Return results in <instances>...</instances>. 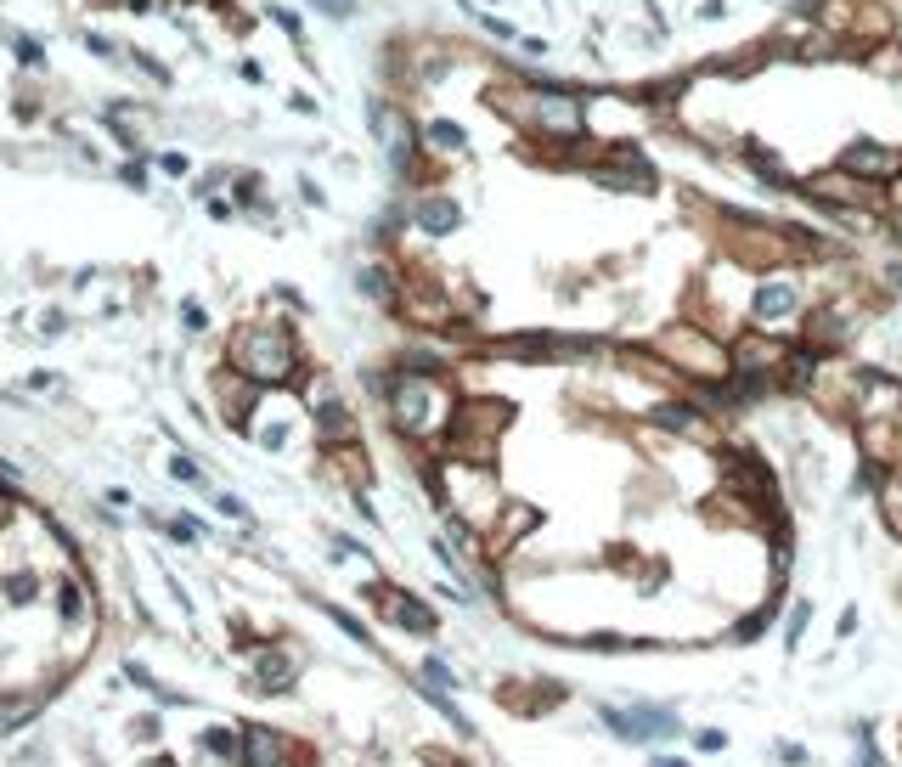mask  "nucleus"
I'll list each match as a JSON object with an SVG mask.
<instances>
[{"instance_id": "nucleus-1", "label": "nucleus", "mask_w": 902, "mask_h": 767, "mask_svg": "<svg viewBox=\"0 0 902 767\" xmlns=\"http://www.w3.org/2000/svg\"><path fill=\"white\" fill-rule=\"evenodd\" d=\"M226 367L254 378L260 390H282L305 373V356H299V339L282 316H260V322H243L226 339Z\"/></svg>"}, {"instance_id": "nucleus-2", "label": "nucleus", "mask_w": 902, "mask_h": 767, "mask_svg": "<svg viewBox=\"0 0 902 767\" xmlns=\"http://www.w3.org/2000/svg\"><path fill=\"white\" fill-rule=\"evenodd\" d=\"M384 395H389V423L401 429L406 440H429L451 423V395L435 373L423 367H401L395 378H384Z\"/></svg>"}, {"instance_id": "nucleus-3", "label": "nucleus", "mask_w": 902, "mask_h": 767, "mask_svg": "<svg viewBox=\"0 0 902 767\" xmlns=\"http://www.w3.org/2000/svg\"><path fill=\"white\" fill-rule=\"evenodd\" d=\"M514 423V407L508 401H463V407H451V457H463V463H491L497 452V435Z\"/></svg>"}, {"instance_id": "nucleus-4", "label": "nucleus", "mask_w": 902, "mask_h": 767, "mask_svg": "<svg viewBox=\"0 0 902 767\" xmlns=\"http://www.w3.org/2000/svg\"><path fill=\"white\" fill-rule=\"evenodd\" d=\"M598 722L626 745H666L688 728L671 705H598Z\"/></svg>"}, {"instance_id": "nucleus-5", "label": "nucleus", "mask_w": 902, "mask_h": 767, "mask_svg": "<svg viewBox=\"0 0 902 767\" xmlns=\"http://www.w3.org/2000/svg\"><path fill=\"white\" fill-rule=\"evenodd\" d=\"M237 762L243 767H311V751L294 745L288 734H277V728H265V722H249L243 745H237Z\"/></svg>"}, {"instance_id": "nucleus-6", "label": "nucleus", "mask_w": 902, "mask_h": 767, "mask_svg": "<svg viewBox=\"0 0 902 767\" xmlns=\"http://www.w3.org/2000/svg\"><path fill=\"white\" fill-rule=\"evenodd\" d=\"M367 598L378 604V615H384L389 627H401V632H418V638H435L440 632V615L423 604V598L401 593V587H389V581H373L367 587Z\"/></svg>"}, {"instance_id": "nucleus-7", "label": "nucleus", "mask_w": 902, "mask_h": 767, "mask_svg": "<svg viewBox=\"0 0 902 767\" xmlns=\"http://www.w3.org/2000/svg\"><path fill=\"white\" fill-rule=\"evenodd\" d=\"M260 384L243 373H232V367H220L215 373V401H220V418L232 423V429H243V435H254V407H260Z\"/></svg>"}, {"instance_id": "nucleus-8", "label": "nucleus", "mask_w": 902, "mask_h": 767, "mask_svg": "<svg viewBox=\"0 0 902 767\" xmlns=\"http://www.w3.org/2000/svg\"><path fill=\"white\" fill-rule=\"evenodd\" d=\"M840 170L886 187V181H897V175H902V153H897V147H880V141H852V147L840 153Z\"/></svg>"}, {"instance_id": "nucleus-9", "label": "nucleus", "mask_w": 902, "mask_h": 767, "mask_svg": "<svg viewBox=\"0 0 902 767\" xmlns=\"http://www.w3.org/2000/svg\"><path fill=\"white\" fill-rule=\"evenodd\" d=\"M728 486H733V497L756 502V508H773V497H778L773 469H767L762 457H750V452H733V463H728Z\"/></svg>"}, {"instance_id": "nucleus-10", "label": "nucleus", "mask_w": 902, "mask_h": 767, "mask_svg": "<svg viewBox=\"0 0 902 767\" xmlns=\"http://www.w3.org/2000/svg\"><path fill=\"white\" fill-rule=\"evenodd\" d=\"M311 418H316V435H322V446H350V440H356V418L344 412L339 395H322V401L311 407Z\"/></svg>"}, {"instance_id": "nucleus-11", "label": "nucleus", "mask_w": 902, "mask_h": 767, "mask_svg": "<svg viewBox=\"0 0 902 767\" xmlns=\"http://www.w3.org/2000/svg\"><path fill=\"white\" fill-rule=\"evenodd\" d=\"M412 226H423L429 237H446L463 226V209H457V198H440V192H429V198H418L412 204Z\"/></svg>"}, {"instance_id": "nucleus-12", "label": "nucleus", "mask_w": 902, "mask_h": 767, "mask_svg": "<svg viewBox=\"0 0 902 767\" xmlns=\"http://www.w3.org/2000/svg\"><path fill=\"white\" fill-rule=\"evenodd\" d=\"M750 311H756V322H762V328H778V322H790V316H795V282H762Z\"/></svg>"}, {"instance_id": "nucleus-13", "label": "nucleus", "mask_w": 902, "mask_h": 767, "mask_svg": "<svg viewBox=\"0 0 902 767\" xmlns=\"http://www.w3.org/2000/svg\"><path fill=\"white\" fill-rule=\"evenodd\" d=\"M294 672H299V660L288 655V649H271V655L254 666V689L260 694H282V689H294Z\"/></svg>"}, {"instance_id": "nucleus-14", "label": "nucleus", "mask_w": 902, "mask_h": 767, "mask_svg": "<svg viewBox=\"0 0 902 767\" xmlns=\"http://www.w3.org/2000/svg\"><path fill=\"white\" fill-rule=\"evenodd\" d=\"M57 615H63V627H85V615H91V587H85L79 576L57 581Z\"/></svg>"}, {"instance_id": "nucleus-15", "label": "nucleus", "mask_w": 902, "mask_h": 767, "mask_svg": "<svg viewBox=\"0 0 902 767\" xmlns=\"http://www.w3.org/2000/svg\"><path fill=\"white\" fill-rule=\"evenodd\" d=\"M654 423H666V429H677V435H700V412L683 407V401H660V407H649Z\"/></svg>"}, {"instance_id": "nucleus-16", "label": "nucleus", "mask_w": 902, "mask_h": 767, "mask_svg": "<svg viewBox=\"0 0 902 767\" xmlns=\"http://www.w3.org/2000/svg\"><path fill=\"white\" fill-rule=\"evenodd\" d=\"M356 288L367 299H378V305H395V282H389V266H361Z\"/></svg>"}, {"instance_id": "nucleus-17", "label": "nucleus", "mask_w": 902, "mask_h": 767, "mask_svg": "<svg viewBox=\"0 0 902 767\" xmlns=\"http://www.w3.org/2000/svg\"><path fill=\"white\" fill-rule=\"evenodd\" d=\"M6 46H12V57L23 68H46V46L34 40V34H17V29H6Z\"/></svg>"}, {"instance_id": "nucleus-18", "label": "nucleus", "mask_w": 902, "mask_h": 767, "mask_svg": "<svg viewBox=\"0 0 902 767\" xmlns=\"http://www.w3.org/2000/svg\"><path fill=\"white\" fill-rule=\"evenodd\" d=\"M418 677H423V689H435V694L457 689V677H451V666H446V660H423V666H418Z\"/></svg>"}, {"instance_id": "nucleus-19", "label": "nucleus", "mask_w": 902, "mask_h": 767, "mask_svg": "<svg viewBox=\"0 0 902 767\" xmlns=\"http://www.w3.org/2000/svg\"><path fill=\"white\" fill-rule=\"evenodd\" d=\"M429 141H435L440 153H463L468 141H463V130L451 125V119H435V125H429Z\"/></svg>"}, {"instance_id": "nucleus-20", "label": "nucleus", "mask_w": 902, "mask_h": 767, "mask_svg": "<svg viewBox=\"0 0 902 767\" xmlns=\"http://www.w3.org/2000/svg\"><path fill=\"white\" fill-rule=\"evenodd\" d=\"M237 204L265 209V198H260V175H254V170H243V175H237Z\"/></svg>"}, {"instance_id": "nucleus-21", "label": "nucleus", "mask_w": 902, "mask_h": 767, "mask_svg": "<svg viewBox=\"0 0 902 767\" xmlns=\"http://www.w3.org/2000/svg\"><path fill=\"white\" fill-rule=\"evenodd\" d=\"M119 181H125L130 192H147V187H153V181H147V164H141V158H130V164H119Z\"/></svg>"}, {"instance_id": "nucleus-22", "label": "nucleus", "mask_w": 902, "mask_h": 767, "mask_svg": "<svg viewBox=\"0 0 902 767\" xmlns=\"http://www.w3.org/2000/svg\"><path fill=\"white\" fill-rule=\"evenodd\" d=\"M311 6L322 17H339V23H344V17H356V0H311Z\"/></svg>"}, {"instance_id": "nucleus-23", "label": "nucleus", "mask_w": 902, "mask_h": 767, "mask_svg": "<svg viewBox=\"0 0 902 767\" xmlns=\"http://www.w3.org/2000/svg\"><path fill=\"white\" fill-rule=\"evenodd\" d=\"M164 531H170L175 542H198V536H203V525H198V519H170Z\"/></svg>"}, {"instance_id": "nucleus-24", "label": "nucleus", "mask_w": 902, "mask_h": 767, "mask_svg": "<svg viewBox=\"0 0 902 767\" xmlns=\"http://www.w3.org/2000/svg\"><path fill=\"white\" fill-rule=\"evenodd\" d=\"M130 63H136L141 74L153 79V85H170V68H164V63H153V57H141V51H136V57H130Z\"/></svg>"}, {"instance_id": "nucleus-25", "label": "nucleus", "mask_w": 902, "mask_h": 767, "mask_svg": "<svg viewBox=\"0 0 902 767\" xmlns=\"http://www.w3.org/2000/svg\"><path fill=\"white\" fill-rule=\"evenodd\" d=\"M807 615H812L807 604H795V610H790V632H784V643H790V649L801 643V632H807Z\"/></svg>"}, {"instance_id": "nucleus-26", "label": "nucleus", "mask_w": 902, "mask_h": 767, "mask_svg": "<svg viewBox=\"0 0 902 767\" xmlns=\"http://www.w3.org/2000/svg\"><path fill=\"white\" fill-rule=\"evenodd\" d=\"M170 474H175V480H187V486H198V480H203V469L192 463V457H175V463H170Z\"/></svg>"}, {"instance_id": "nucleus-27", "label": "nucleus", "mask_w": 902, "mask_h": 767, "mask_svg": "<svg viewBox=\"0 0 902 767\" xmlns=\"http://www.w3.org/2000/svg\"><path fill=\"white\" fill-rule=\"evenodd\" d=\"M181 322H187L192 333H203V328H209V316H203V305H198V299H187V305H181Z\"/></svg>"}, {"instance_id": "nucleus-28", "label": "nucleus", "mask_w": 902, "mask_h": 767, "mask_svg": "<svg viewBox=\"0 0 902 767\" xmlns=\"http://www.w3.org/2000/svg\"><path fill=\"white\" fill-rule=\"evenodd\" d=\"M85 51H91V57H119V51H113V40H108V34H96V29L85 34Z\"/></svg>"}, {"instance_id": "nucleus-29", "label": "nucleus", "mask_w": 902, "mask_h": 767, "mask_svg": "<svg viewBox=\"0 0 902 767\" xmlns=\"http://www.w3.org/2000/svg\"><path fill=\"white\" fill-rule=\"evenodd\" d=\"M158 170H170V175H187L192 164H187V153H164V158H158Z\"/></svg>"}, {"instance_id": "nucleus-30", "label": "nucleus", "mask_w": 902, "mask_h": 767, "mask_svg": "<svg viewBox=\"0 0 902 767\" xmlns=\"http://www.w3.org/2000/svg\"><path fill=\"white\" fill-rule=\"evenodd\" d=\"M215 508H220V514H232V519H249V508H243V502H237V497H226V491H220V497H215Z\"/></svg>"}, {"instance_id": "nucleus-31", "label": "nucleus", "mask_w": 902, "mask_h": 767, "mask_svg": "<svg viewBox=\"0 0 902 767\" xmlns=\"http://www.w3.org/2000/svg\"><path fill=\"white\" fill-rule=\"evenodd\" d=\"M271 23H282V29H288V34H294V40H299V17L288 12V6H271Z\"/></svg>"}, {"instance_id": "nucleus-32", "label": "nucleus", "mask_w": 902, "mask_h": 767, "mask_svg": "<svg viewBox=\"0 0 902 767\" xmlns=\"http://www.w3.org/2000/svg\"><path fill=\"white\" fill-rule=\"evenodd\" d=\"M694 745H700V751H722V745H728V739L716 734V728H705V734H700V739H694Z\"/></svg>"}, {"instance_id": "nucleus-33", "label": "nucleus", "mask_w": 902, "mask_h": 767, "mask_svg": "<svg viewBox=\"0 0 902 767\" xmlns=\"http://www.w3.org/2000/svg\"><path fill=\"white\" fill-rule=\"evenodd\" d=\"M778 756H784L790 767H807V751H801V745H778Z\"/></svg>"}, {"instance_id": "nucleus-34", "label": "nucleus", "mask_w": 902, "mask_h": 767, "mask_svg": "<svg viewBox=\"0 0 902 767\" xmlns=\"http://www.w3.org/2000/svg\"><path fill=\"white\" fill-rule=\"evenodd\" d=\"M6 519H12V491H0V531H6Z\"/></svg>"}, {"instance_id": "nucleus-35", "label": "nucleus", "mask_w": 902, "mask_h": 767, "mask_svg": "<svg viewBox=\"0 0 902 767\" xmlns=\"http://www.w3.org/2000/svg\"><path fill=\"white\" fill-rule=\"evenodd\" d=\"M649 767H688V762H683V756H654Z\"/></svg>"}, {"instance_id": "nucleus-36", "label": "nucleus", "mask_w": 902, "mask_h": 767, "mask_svg": "<svg viewBox=\"0 0 902 767\" xmlns=\"http://www.w3.org/2000/svg\"><path fill=\"white\" fill-rule=\"evenodd\" d=\"M857 767H886V762H880V756H874V745H869V751L857 756Z\"/></svg>"}, {"instance_id": "nucleus-37", "label": "nucleus", "mask_w": 902, "mask_h": 767, "mask_svg": "<svg viewBox=\"0 0 902 767\" xmlns=\"http://www.w3.org/2000/svg\"><path fill=\"white\" fill-rule=\"evenodd\" d=\"M891 282H897V288H902V266H891Z\"/></svg>"}]
</instances>
